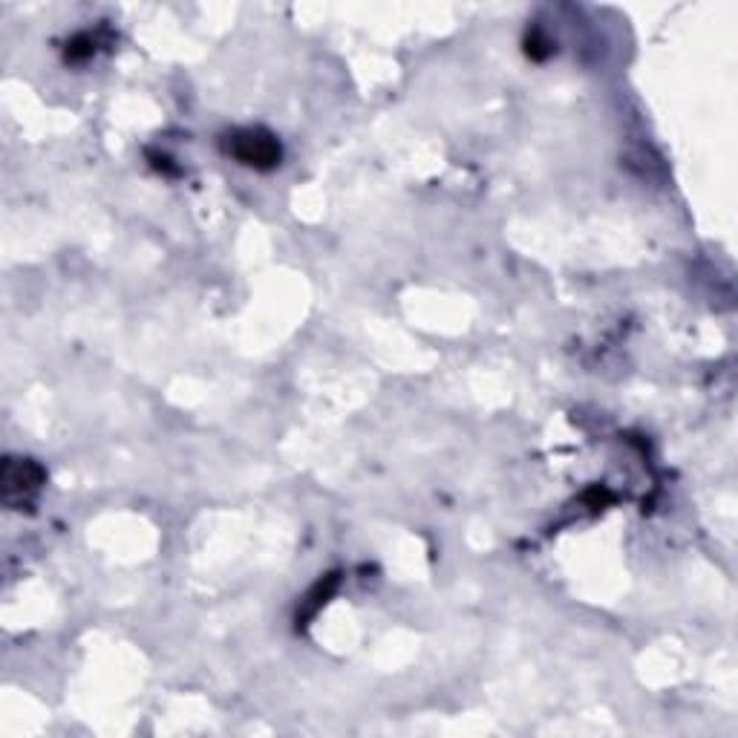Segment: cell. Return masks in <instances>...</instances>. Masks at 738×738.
<instances>
[{
	"mask_svg": "<svg viewBox=\"0 0 738 738\" xmlns=\"http://www.w3.org/2000/svg\"><path fill=\"white\" fill-rule=\"evenodd\" d=\"M231 153L234 159H239L243 164H251V168H274L280 162V145L274 136L263 131H246L237 133L234 139H231Z\"/></svg>",
	"mask_w": 738,
	"mask_h": 738,
	"instance_id": "cell-1",
	"label": "cell"
},
{
	"mask_svg": "<svg viewBox=\"0 0 738 738\" xmlns=\"http://www.w3.org/2000/svg\"><path fill=\"white\" fill-rule=\"evenodd\" d=\"M44 484V470L29 459H9L3 468V496L9 505H24Z\"/></svg>",
	"mask_w": 738,
	"mask_h": 738,
	"instance_id": "cell-2",
	"label": "cell"
}]
</instances>
